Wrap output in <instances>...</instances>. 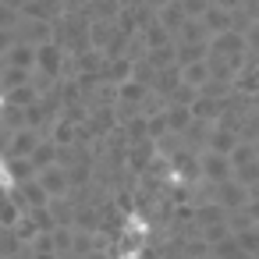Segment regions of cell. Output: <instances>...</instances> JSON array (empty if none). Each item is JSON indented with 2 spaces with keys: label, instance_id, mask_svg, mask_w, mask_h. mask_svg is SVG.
I'll return each mask as SVG.
<instances>
[{
  "label": "cell",
  "instance_id": "1",
  "mask_svg": "<svg viewBox=\"0 0 259 259\" xmlns=\"http://www.w3.org/2000/svg\"><path fill=\"white\" fill-rule=\"evenodd\" d=\"M206 199H213V202H220L227 213L231 209H241L245 202H248V185H241L234 174L231 178H224V181H206V192H202Z\"/></svg>",
  "mask_w": 259,
  "mask_h": 259
},
{
  "label": "cell",
  "instance_id": "2",
  "mask_svg": "<svg viewBox=\"0 0 259 259\" xmlns=\"http://www.w3.org/2000/svg\"><path fill=\"white\" fill-rule=\"evenodd\" d=\"M231 174H234V167H231L227 153H217V149H202L199 153V178L202 181H224Z\"/></svg>",
  "mask_w": 259,
  "mask_h": 259
},
{
  "label": "cell",
  "instance_id": "3",
  "mask_svg": "<svg viewBox=\"0 0 259 259\" xmlns=\"http://www.w3.org/2000/svg\"><path fill=\"white\" fill-rule=\"evenodd\" d=\"M36 71H43L50 78H61V71H64V47L57 39H47V43L36 47Z\"/></svg>",
  "mask_w": 259,
  "mask_h": 259
},
{
  "label": "cell",
  "instance_id": "4",
  "mask_svg": "<svg viewBox=\"0 0 259 259\" xmlns=\"http://www.w3.org/2000/svg\"><path fill=\"white\" fill-rule=\"evenodd\" d=\"M36 181L43 185V192L54 199V195H71V170L61 167V163H50L36 174Z\"/></svg>",
  "mask_w": 259,
  "mask_h": 259
},
{
  "label": "cell",
  "instance_id": "5",
  "mask_svg": "<svg viewBox=\"0 0 259 259\" xmlns=\"http://www.w3.org/2000/svg\"><path fill=\"white\" fill-rule=\"evenodd\" d=\"M209 54H220V57H248V47H245V36L241 32H220V36H209Z\"/></svg>",
  "mask_w": 259,
  "mask_h": 259
},
{
  "label": "cell",
  "instance_id": "6",
  "mask_svg": "<svg viewBox=\"0 0 259 259\" xmlns=\"http://www.w3.org/2000/svg\"><path fill=\"white\" fill-rule=\"evenodd\" d=\"M47 139V132L43 128H32V124H25V128H18L15 135H11V149H8V156H32L36 153V146Z\"/></svg>",
  "mask_w": 259,
  "mask_h": 259
},
{
  "label": "cell",
  "instance_id": "7",
  "mask_svg": "<svg viewBox=\"0 0 259 259\" xmlns=\"http://www.w3.org/2000/svg\"><path fill=\"white\" fill-rule=\"evenodd\" d=\"M227 110V96H195L192 100V114H195V121H220V114Z\"/></svg>",
  "mask_w": 259,
  "mask_h": 259
},
{
  "label": "cell",
  "instance_id": "8",
  "mask_svg": "<svg viewBox=\"0 0 259 259\" xmlns=\"http://www.w3.org/2000/svg\"><path fill=\"white\" fill-rule=\"evenodd\" d=\"M114 96H117V103H135V107H142V103L153 96V89L142 85L139 78H124V82L114 85Z\"/></svg>",
  "mask_w": 259,
  "mask_h": 259
},
{
  "label": "cell",
  "instance_id": "9",
  "mask_svg": "<svg viewBox=\"0 0 259 259\" xmlns=\"http://www.w3.org/2000/svg\"><path fill=\"white\" fill-rule=\"evenodd\" d=\"M156 22L170 32V36H178L181 32V25L188 22V15H185V8H181V0H167V4L156 11Z\"/></svg>",
  "mask_w": 259,
  "mask_h": 259
},
{
  "label": "cell",
  "instance_id": "10",
  "mask_svg": "<svg viewBox=\"0 0 259 259\" xmlns=\"http://www.w3.org/2000/svg\"><path fill=\"white\" fill-rule=\"evenodd\" d=\"M163 121H167V128H170V132H178V135H181V132L195 121V114H192V107H188V103H167V107H163Z\"/></svg>",
  "mask_w": 259,
  "mask_h": 259
},
{
  "label": "cell",
  "instance_id": "11",
  "mask_svg": "<svg viewBox=\"0 0 259 259\" xmlns=\"http://www.w3.org/2000/svg\"><path fill=\"white\" fill-rule=\"evenodd\" d=\"M206 57H209V43H174V61H178V68L195 64V61H206Z\"/></svg>",
  "mask_w": 259,
  "mask_h": 259
},
{
  "label": "cell",
  "instance_id": "12",
  "mask_svg": "<svg viewBox=\"0 0 259 259\" xmlns=\"http://www.w3.org/2000/svg\"><path fill=\"white\" fill-rule=\"evenodd\" d=\"M4 64H11V68H36V47L25 43V39H18V43L4 54Z\"/></svg>",
  "mask_w": 259,
  "mask_h": 259
},
{
  "label": "cell",
  "instance_id": "13",
  "mask_svg": "<svg viewBox=\"0 0 259 259\" xmlns=\"http://www.w3.org/2000/svg\"><path fill=\"white\" fill-rule=\"evenodd\" d=\"M47 139H54L57 146H75V139H78V124H75L71 117H57V121L50 124Z\"/></svg>",
  "mask_w": 259,
  "mask_h": 259
},
{
  "label": "cell",
  "instance_id": "14",
  "mask_svg": "<svg viewBox=\"0 0 259 259\" xmlns=\"http://www.w3.org/2000/svg\"><path fill=\"white\" fill-rule=\"evenodd\" d=\"M36 100H39V89H36L32 82H25V85H15V89H8L0 103H11V107H32Z\"/></svg>",
  "mask_w": 259,
  "mask_h": 259
},
{
  "label": "cell",
  "instance_id": "15",
  "mask_svg": "<svg viewBox=\"0 0 259 259\" xmlns=\"http://www.w3.org/2000/svg\"><path fill=\"white\" fill-rule=\"evenodd\" d=\"M202 25H206V32H209V36H220V32H227V29H231V11H224V8H217V4H209V11L202 15Z\"/></svg>",
  "mask_w": 259,
  "mask_h": 259
},
{
  "label": "cell",
  "instance_id": "16",
  "mask_svg": "<svg viewBox=\"0 0 259 259\" xmlns=\"http://www.w3.org/2000/svg\"><path fill=\"white\" fill-rule=\"evenodd\" d=\"M241 142V135L234 132V128H220V124H213V135H209V146L206 149H217V153H231L234 146Z\"/></svg>",
  "mask_w": 259,
  "mask_h": 259
},
{
  "label": "cell",
  "instance_id": "17",
  "mask_svg": "<svg viewBox=\"0 0 259 259\" xmlns=\"http://www.w3.org/2000/svg\"><path fill=\"white\" fill-rule=\"evenodd\" d=\"M220 220H227V209H224L220 202L206 199V202H199V206H195V227H206V224H220Z\"/></svg>",
  "mask_w": 259,
  "mask_h": 259
},
{
  "label": "cell",
  "instance_id": "18",
  "mask_svg": "<svg viewBox=\"0 0 259 259\" xmlns=\"http://www.w3.org/2000/svg\"><path fill=\"white\" fill-rule=\"evenodd\" d=\"M25 248H29V241L18 234V227H0V252H4V259H11Z\"/></svg>",
  "mask_w": 259,
  "mask_h": 259
},
{
  "label": "cell",
  "instance_id": "19",
  "mask_svg": "<svg viewBox=\"0 0 259 259\" xmlns=\"http://www.w3.org/2000/svg\"><path fill=\"white\" fill-rule=\"evenodd\" d=\"M174 43H209V32H206L202 18H188L181 25V32L174 36Z\"/></svg>",
  "mask_w": 259,
  "mask_h": 259
},
{
  "label": "cell",
  "instance_id": "20",
  "mask_svg": "<svg viewBox=\"0 0 259 259\" xmlns=\"http://www.w3.org/2000/svg\"><path fill=\"white\" fill-rule=\"evenodd\" d=\"M209 252H213V259H252V255L238 245V238H234V234H227L224 241L209 245Z\"/></svg>",
  "mask_w": 259,
  "mask_h": 259
},
{
  "label": "cell",
  "instance_id": "21",
  "mask_svg": "<svg viewBox=\"0 0 259 259\" xmlns=\"http://www.w3.org/2000/svg\"><path fill=\"white\" fill-rule=\"evenodd\" d=\"M181 82H185V85H192V89H202V85L209 82V64H206V61L185 64V68H181Z\"/></svg>",
  "mask_w": 259,
  "mask_h": 259
},
{
  "label": "cell",
  "instance_id": "22",
  "mask_svg": "<svg viewBox=\"0 0 259 259\" xmlns=\"http://www.w3.org/2000/svg\"><path fill=\"white\" fill-rule=\"evenodd\" d=\"M139 36H142V43H146V50H156V47H167V43H174V36H170V32H167V29H163L160 22H153V25H146V29L139 32Z\"/></svg>",
  "mask_w": 259,
  "mask_h": 259
},
{
  "label": "cell",
  "instance_id": "23",
  "mask_svg": "<svg viewBox=\"0 0 259 259\" xmlns=\"http://www.w3.org/2000/svg\"><path fill=\"white\" fill-rule=\"evenodd\" d=\"M32 160V167H36V174L43 170V167H50V163H57V142L54 139H43L39 146H36V153L29 156Z\"/></svg>",
  "mask_w": 259,
  "mask_h": 259
},
{
  "label": "cell",
  "instance_id": "24",
  "mask_svg": "<svg viewBox=\"0 0 259 259\" xmlns=\"http://www.w3.org/2000/svg\"><path fill=\"white\" fill-rule=\"evenodd\" d=\"M4 163H8V174H11L15 181H29V178H36V167H32L29 156H4Z\"/></svg>",
  "mask_w": 259,
  "mask_h": 259
},
{
  "label": "cell",
  "instance_id": "25",
  "mask_svg": "<svg viewBox=\"0 0 259 259\" xmlns=\"http://www.w3.org/2000/svg\"><path fill=\"white\" fill-rule=\"evenodd\" d=\"M0 124H4V128H11V132L25 128V124H29V117H25V107H11V103H0Z\"/></svg>",
  "mask_w": 259,
  "mask_h": 259
},
{
  "label": "cell",
  "instance_id": "26",
  "mask_svg": "<svg viewBox=\"0 0 259 259\" xmlns=\"http://www.w3.org/2000/svg\"><path fill=\"white\" fill-rule=\"evenodd\" d=\"M25 82H32V68H11V64H4V71H0V85H4V93L15 89V85H25Z\"/></svg>",
  "mask_w": 259,
  "mask_h": 259
},
{
  "label": "cell",
  "instance_id": "27",
  "mask_svg": "<svg viewBox=\"0 0 259 259\" xmlns=\"http://www.w3.org/2000/svg\"><path fill=\"white\" fill-rule=\"evenodd\" d=\"M227 156H231V167L238 170V167H245V163H252V160L259 156V149H255V142H245V139H241V142H238V146H234V149H231Z\"/></svg>",
  "mask_w": 259,
  "mask_h": 259
},
{
  "label": "cell",
  "instance_id": "28",
  "mask_svg": "<svg viewBox=\"0 0 259 259\" xmlns=\"http://www.w3.org/2000/svg\"><path fill=\"white\" fill-rule=\"evenodd\" d=\"M199 234H202V241L206 245H217V241H224L227 234H234L231 231V224L227 220H220V224H206V227H199Z\"/></svg>",
  "mask_w": 259,
  "mask_h": 259
},
{
  "label": "cell",
  "instance_id": "29",
  "mask_svg": "<svg viewBox=\"0 0 259 259\" xmlns=\"http://www.w3.org/2000/svg\"><path fill=\"white\" fill-rule=\"evenodd\" d=\"M146 61H149L153 68H167V64H178V61H174V43H167V47H156V50H146Z\"/></svg>",
  "mask_w": 259,
  "mask_h": 259
},
{
  "label": "cell",
  "instance_id": "30",
  "mask_svg": "<svg viewBox=\"0 0 259 259\" xmlns=\"http://www.w3.org/2000/svg\"><path fill=\"white\" fill-rule=\"evenodd\" d=\"M234 238H238V245H241L252 259H259V227H255V224H252L248 231H238Z\"/></svg>",
  "mask_w": 259,
  "mask_h": 259
},
{
  "label": "cell",
  "instance_id": "31",
  "mask_svg": "<svg viewBox=\"0 0 259 259\" xmlns=\"http://www.w3.org/2000/svg\"><path fill=\"white\" fill-rule=\"evenodd\" d=\"M227 224H231V231L238 234V231H248L255 220H252V217L245 213V206H241V209H231V213H227Z\"/></svg>",
  "mask_w": 259,
  "mask_h": 259
},
{
  "label": "cell",
  "instance_id": "32",
  "mask_svg": "<svg viewBox=\"0 0 259 259\" xmlns=\"http://www.w3.org/2000/svg\"><path fill=\"white\" fill-rule=\"evenodd\" d=\"M245 47H248V61H259V22L245 29Z\"/></svg>",
  "mask_w": 259,
  "mask_h": 259
},
{
  "label": "cell",
  "instance_id": "33",
  "mask_svg": "<svg viewBox=\"0 0 259 259\" xmlns=\"http://www.w3.org/2000/svg\"><path fill=\"white\" fill-rule=\"evenodd\" d=\"M18 22H22V11L8 8L4 0H0V29H18Z\"/></svg>",
  "mask_w": 259,
  "mask_h": 259
},
{
  "label": "cell",
  "instance_id": "34",
  "mask_svg": "<svg viewBox=\"0 0 259 259\" xmlns=\"http://www.w3.org/2000/svg\"><path fill=\"white\" fill-rule=\"evenodd\" d=\"M234 178H238L241 185H252V181H259V156H255L252 163H245V167H238V170H234Z\"/></svg>",
  "mask_w": 259,
  "mask_h": 259
},
{
  "label": "cell",
  "instance_id": "35",
  "mask_svg": "<svg viewBox=\"0 0 259 259\" xmlns=\"http://www.w3.org/2000/svg\"><path fill=\"white\" fill-rule=\"evenodd\" d=\"M209 4H213V0H181V8H185L188 18H202L209 11Z\"/></svg>",
  "mask_w": 259,
  "mask_h": 259
},
{
  "label": "cell",
  "instance_id": "36",
  "mask_svg": "<svg viewBox=\"0 0 259 259\" xmlns=\"http://www.w3.org/2000/svg\"><path fill=\"white\" fill-rule=\"evenodd\" d=\"M15 43H18V32H15V29H0V57H4Z\"/></svg>",
  "mask_w": 259,
  "mask_h": 259
},
{
  "label": "cell",
  "instance_id": "37",
  "mask_svg": "<svg viewBox=\"0 0 259 259\" xmlns=\"http://www.w3.org/2000/svg\"><path fill=\"white\" fill-rule=\"evenodd\" d=\"M11 135H15L11 128L0 124V160H4V156H8V149H11Z\"/></svg>",
  "mask_w": 259,
  "mask_h": 259
},
{
  "label": "cell",
  "instance_id": "38",
  "mask_svg": "<svg viewBox=\"0 0 259 259\" xmlns=\"http://www.w3.org/2000/svg\"><path fill=\"white\" fill-rule=\"evenodd\" d=\"M245 213H248V217L259 224V199H248V202H245Z\"/></svg>",
  "mask_w": 259,
  "mask_h": 259
},
{
  "label": "cell",
  "instance_id": "39",
  "mask_svg": "<svg viewBox=\"0 0 259 259\" xmlns=\"http://www.w3.org/2000/svg\"><path fill=\"white\" fill-rule=\"evenodd\" d=\"M217 8H224V11H238L241 8V0H213Z\"/></svg>",
  "mask_w": 259,
  "mask_h": 259
},
{
  "label": "cell",
  "instance_id": "40",
  "mask_svg": "<svg viewBox=\"0 0 259 259\" xmlns=\"http://www.w3.org/2000/svg\"><path fill=\"white\" fill-rule=\"evenodd\" d=\"M139 4H142V8H149V11H160L167 0H139Z\"/></svg>",
  "mask_w": 259,
  "mask_h": 259
},
{
  "label": "cell",
  "instance_id": "41",
  "mask_svg": "<svg viewBox=\"0 0 259 259\" xmlns=\"http://www.w3.org/2000/svg\"><path fill=\"white\" fill-rule=\"evenodd\" d=\"M4 4H8V8H15V11H22V4H25V0H4Z\"/></svg>",
  "mask_w": 259,
  "mask_h": 259
},
{
  "label": "cell",
  "instance_id": "42",
  "mask_svg": "<svg viewBox=\"0 0 259 259\" xmlns=\"http://www.w3.org/2000/svg\"><path fill=\"white\" fill-rule=\"evenodd\" d=\"M0 100H4V85H0Z\"/></svg>",
  "mask_w": 259,
  "mask_h": 259
},
{
  "label": "cell",
  "instance_id": "43",
  "mask_svg": "<svg viewBox=\"0 0 259 259\" xmlns=\"http://www.w3.org/2000/svg\"><path fill=\"white\" fill-rule=\"evenodd\" d=\"M0 259H4V252H0Z\"/></svg>",
  "mask_w": 259,
  "mask_h": 259
},
{
  "label": "cell",
  "instance_id": "44",
  "mask_svg": "<svg viewBox=\"0 0 259 259\" xmlns=\"http://www.w3.org/2000/svg\"><path fill=\"white\" fill-rule=\"evenodd\" d=\"M255 227H259V224H255Z\"/></svg>",
  "mask_w": 259,
  "mask_h": 259
}]
</instances>
